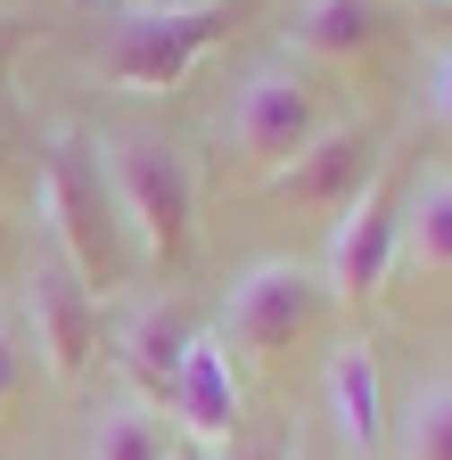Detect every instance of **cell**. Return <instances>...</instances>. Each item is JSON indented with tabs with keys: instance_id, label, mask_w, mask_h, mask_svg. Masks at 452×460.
Wrapping results in <instances>:
<instances>
[{
	"instance_id": "7c38bea8",
	"label": "cell",
	"mask_w": 452,
	"mask_h": 460,
	"mask_svg": "<svg viewBox=\"0 0 452 460\" xmlns=\"http://www.w3.org/2000/svg\"><path fill=\"white\" fill-rule=\"evenodd\" d=\"M394 263L412 271H452V164L420 172V181L403 190V230H394Z\"/></svg>"
},
{
	"instance_id": "2e32d148",
	"label": "cell",
	"mask_w": 452,
	"mask_h": 460,
	"mask_svg": "<svg viewBox=\"0 0 452 460\" xmlns=\"http://www.w3.org/2000/svg\"><path fill=\"white\" fill-rule=\"evenodd\" d=\"M17 386H25V337H17V313L0 305V411L17 402Z\"/></svg>"
},
{
	"instance_id": "5b68a950",
	"label": "cell",
	"mask_w": 452,
	"mask_h": 460,
	"mask_svg": "<svg viewBox=\"0 0 452 460\" xmlns=\"http://www.w3.org/2000/svg\"><path fill=\"white\" fill-rule=\"evenodd\" d=\"M231 0H190V9H116L107 17V41H99V66L132 83V91H164L190 75V58L222 33Z\"/></svg>"
},
{
	"instance_id": "ac0fdd59",
	"label": "cell",
	"mask_w": 452,
	"mask_h": 460,
	"mask_svg": "<svg viewBox=\"0 0 452 460\" xmlns=\"http://www.w3.org/2000/svg\"><path fill=\"white\" fill-rule=\"evenodd\" d=\"M444 9H452V0H444Z\"/></svg>"
},
{
	"instance_id": "e0dca14e",
	"label": "cell",
	"mask_w": 452,
	"mask_h": 460,
	"mask_svg": "<svg viewBox=\"0 0 452 460\" xmlns=\"http://www.w3.org/2000/svg\"><path fill=\"white\" fill-rule=\"evenodd\" d=\"M428 115H436V132H452V49L436 58V75H428Z\"/></svg>"
},
{
	"instance_id": "277c9868",
	"label": "cell",
	"mask_w": 452,
	"mask_h": 460,
	"mask_svg": "<svg viewBox=\"0 0 452 460\" xmlns=\"http://www.w3.org/2000/svg\"><path fill=\"white\" fill-rule=\"evenodd\" d=\"M321 305H329V288H321L313 263L263 255V263H247L231 279V296H222V345L247 354V362H271V354H288V345L321 321Z\"/></svg>"
},
{
	"instance_id": "8992f818",
	"label": "cell",
	"mask_w": 452,
	"mask_h": 460,
	"mask_svg": "<svg viewBox=\"0 0 452 460\" xmlns=\"http://www.w3.org/2000/svg\"><path fill=\"white\" fill-rule=\"evenodd\" d=\"M394 230H403V190H394V164L378 156V172L337 206V230H329V255H321V288L337 305H370L386 271H394Z\"/></svg>"
},
{
	"instance_id": "30bf717a",
	"label": "cell",
	"mask_w": 452,
	"mask_h": 460,
	"mask_svg": "<svg viewBox=\"0 0 452 460\" xmlns=\"http://www.w3.org/2000/svg\"><path fill=\"white\" fill-rule=\"evenodd\" d=\"M386 25H394L386 0H297L279 33H288L297 58H362Z\"/></svg>"
},
{
	"instance_id": "5bb4252c",
	"label": "cell",
	"mask_w": 452,
	"mask_h": 460,
	"mask_svg": "<svg viewBox=\"0 0 452 460\" xmlns=\"http://www.w3.org/2000/svg\"><path fill=\"white\" fill-rule=\"evenodd\" d=\"M83 460H173V428H164V420L148 411V402L116 394V402H107V411L91 420Z\"/></svg>"
},
{
	"instance_id": "7a4b0ae2",
	"label": "cell",
	"mask_w": 452,
	"mask_h": 460,
	"mask_svg": "<svg viewBox=\"0 0 452 460\" xmlns=\"http://www.w3.org/2000/svg\"><path fill=\"white\" fill-rule=\"evenodd\" d=\"M321 132H329V99H321V83L305 66H288V58L255 66L231 91V115H222V148H231V164L255 172V181H271V172L288 156H305Z\"/></svg>"
},
{
	"instance_id": "3957f363",
	"label": "cell",
	"mask_w": 452,
	"mask_h": 460,
	"mask_svg": "<svg viewBox=\"0 0 452 460\" xmlns=\"http://www.w3.org/2000/svg\"><path fill=\"white\" fill-rule=\"evenodd\" d=\"M41 206H49V239L66 247V263L91 288H107L124 271V214H116V190H107V172H99L91 132H58V140H49Z\"/></svg>"
},
{
	"instance_id": "52a82bcc",
	"label": "cell",
	"mask_w": 452,
	"mask_h": 460,
	"mask_svg": "<svg viewBox=\"0 0 452 460\" xmlns=\"http://www.w3.org/2000/svg\"><path fill=\"white\" fill-rule=\"evenodd\" d=\"M25 321H33V354L49 362V378H83L99 354V288L66 263L58 239H41L33 271H25Z\"/></svg>"
},
{
	"instance_id": "9c48e42d",
	"label": "cell",
	"mask_w": 452,
	"mask_h": 460,
	"mask_svg": "<svg viewBox=\"0 0 452 460\" xmlns=\"http://www.w3.org/2000/svg\"><path fill=\"white\" fill-rule=\"evenodd\" d=\"M370 172H378V140L362 124H329L305 156H288V164L271 172V190L297 198V206H346Z\"/></svg>"
},
{
	"instance_id": "8fae6325",
	"label": "cell",
	"mask_w": 452,
	"mask_h": 460,
	"mask_svg": "<svg viewBox=\"0 0 452 460\" xmlns=\"http://www.w3.org/2000/svg\"><path fill=\"white\" fill-rule=\"evenodd\" d=\"M329 411H337V436H346L354 460L386 452V402H378L370 345H337V362H329Z\"/></svg>"
},
{
	"instance_id": "4fadbf2b",
	"label": "cell",
	"mask_w": 452,
	"mask_h": 460,
	"mask_svg": "<svg viewBox=\"0 0 452 460\" xmlns=\"http://www.w3.org/2000/svg\"><path fill=\"white\" fill-rule=\"evenodd\" d=\"M190 337H198V329L156 296V305H132V313L116 321V354H124V370H132L140 386L164 394V386H173V370H182V354H190Z\"/></svg>"
},
{
	"instance_id": "9a60e30c",
	"label": "cell",
	"mask_w": 452,
	"mask_h": 460,
	"mask_svg": "<svg viewBox=\"0 0 452 460\" xmlns=\"http://www.w3.org/2000/svg\"><path fill=\"white\" fill-rule=\"evenodd\" d=\"M394 460H452V370L420 378L394 411Z\"/></svg>"
},
{
	"instance_id": "6da1fadb",
	"label": "cell",
	"mask_w": 452,
	"mask_h": 460,
	"mask_svg": "<svg viewBox=\"0 0 452 460\" xmlns=\"http://www.w3.org/2000/svg\"><path fill=\"white\" fill-rule=\"evenodd\" d=\"M91 148H99V172H107V190H116V214H124V230L140 239V255L173 271L190 255V222H198L190 156L164 140V132H124V124L91 132Z\"/></svg>"
},
{
	"instance_id": "ba28073f",
	"label": "cell",
	"mask_w": 452,
	"mask_h": 460,
	"mask_svg": "<svg viewBox=\"0 0 452 460\" xmlns=\"http://www.w3.org/2000/svg\"><path fill=\"white\" fill-rule=\"evenodd\" d=\"M164 411H173L198 444H231L239 428V378H231V345L222 337H190V354L173 370V386H164Z\"/></svg>"
}]
</instances>
